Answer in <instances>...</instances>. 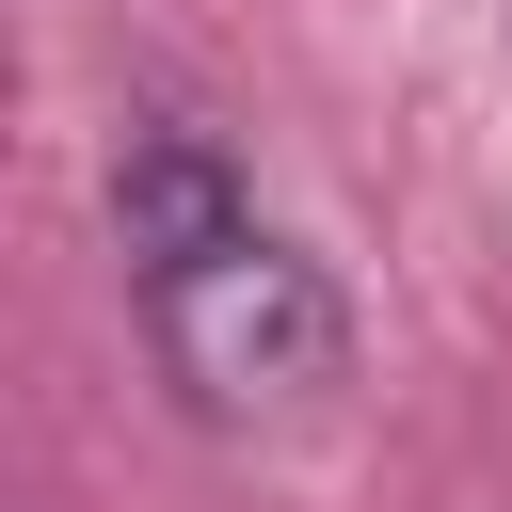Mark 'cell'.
<instances>
[{
	"mask_svg": "<svg viewBox=\"0 0 512 512\" xmlns=\"http://www.w3.org/2000/svg\"><path fill=\"white\" fill-rule=\"evenodd\" d=\"M112 256H128V304H144V336H160V368H176V400L208 432H304V416H336L352 304L256 208V176L208 128L144 112L112 144Z\"/></svg>",
	"mask_w": 512,
	"mask_h": 512,
	"instance_id": "cell-1",
	"label": "cell"
}]
</instances>
